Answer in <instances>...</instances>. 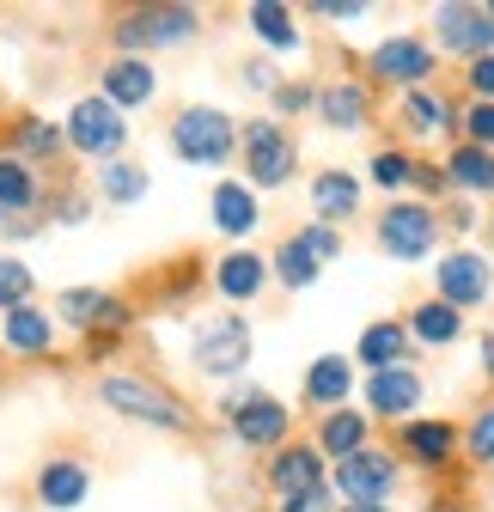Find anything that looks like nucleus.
<instances>
[{
    "mask_svg": "<svg viewBox=\"0 0 494 512\" xmlns=\"http://www.w3.org/2000/svg\"><path fill=\"white\" fill-rule=\"evenodd\" d=\"M0 305L7 311L31 305V269L19 263V256H0Z\"/></svg>",
    "mask_w": 494,
    "mask_h": 512,
    "instance_id": "obj_35",
    "label": "nucleus"
},
{
    "mask_svg": "<svg viewBox=\"0 0 494 512\" xmlns=\"http://www.w3.org/2000/svg\"><path fill=\"white\" fill-rule=\"evenodd\" d=\"M153 86H159V80H153V68H147L141 55H116L110 68H104V92H98V98H110L116 110H141V104L153 98Z\"/></svg>",
    "mask_w": 494,
    "mask_h": 512,
    "instance_id": "obj_16",
    "label": "nucleus"
},
{
    "mask_svg": "<svg viewBox=\"0 0 494 512\" xmlns=\"http://www.w3.org/2000/svg\"><path fill=\"white\" fill-rule=\"evenodd\" d=\"M68 147L74 153H92V159H116V147L129 141V122H122V110L110 104V98H80L74 110H68Z\"/></svg>",
    "mask_w": 494,
    "mask_h": 512,
    "instance_id": "obj_4",
    "label": "nucleus"
},
{
    "mask_svg": "<svg viewBox=\"0 0 494 512\" xmlns=\"http://www.w3.org/2000/svg\"><path fill=\"white\" fill-rule=\"evenodd\" d=\"M434 238H440V220L427 214V208H415V202H397L379 220V244L391 256H403V263H421V256L434 250Z\"/></svg>",
    "mask_w": 494,
    "mask_h": 512,
    "instance_id": "obj_8",
    "label": "nucleus"
},
{
    "mask_svg": "<svg viewBox=\"0 0 494 512\" xmlns=\"http://www.w3.org/2000/svg\"><path fill=\"white\" fill-rule=\"evenodd\" d=\"M464 128H470V147H494V104H470L464 110Z\"/></svg>",
    "mask_w": 494,
    "mask_h": 512,
    "instance_id": "obj_38",
    "label": "nucleus"
},
{
    "mask_svg": "<svg viewBox=\"0 0 494 512\" xmlns=\"http://www.w3.org/2000/svg\"><path fill=\"white\" fill-rule=\"evenodd\" d=\"M55 214L68 220V226H80V220H86V196H61V202H55Z\"/></svg>",
    "mask_w": 494,
    "mask_h": 512,
    "instance_id": "obj_44",
    "label": "nucleus"
},
{
    "mask_svg": "<svg viewBox=\"0 0 494 512\" xmlns=\"http://www.w3.org/2000/svg\"><path fill=\"white\" fill-rule=\"evenodd\" d=\"M251 31H257L263 43H275V49H299L293 13H287V7H275V0H257V7H251Z\"/></svg>",
    "mask_w": 494,
    "mask_h": 512,
    "instance_id": "obj_29",
    "label": "nucleus"
},
{
    "mask_svg": "<svg viewBox=\"0 0 494 512\" xmlns=\"http://www.w3.org/2000/svg\"><path fill=\"white\" fill-rule=\"evenodd\" d=\"M312 202H318L324 220H348V214L360 208V183H354L348 171H318V177H312Z\"/></svg>",
    "mask_w": 494,
    "mask_h": 512,
    "instance_id": "obj_23",
    "label": "nucleus"
},
{
    "mask_svg": "<svg viewBox=\"0 0 494 512\" xmlns=\"http://www.w3.org/2000/svg\"><path fill=\"white\" fill-rule=\"evenodd\" d=\"M421 342H434V348H446V342H458V311L446 305V299H427L421 311H415V324H409Z\"/></svg>",
    "mask_w": 494,
    "mask_h": 512,
    "instance_id": "obj_30",
    "label": "nucleus"
},
{
    "mask_svg": "<svg viewBox=\"0 0 494 512\" xmlns=\"http://www.w3.org/2000/svg\"><path fill=\"white\" fill-rule=\"evenodd\" d=\"M440 43L458 55H494V19L488 7H440Z\"/></svg>",
    "mask_w": 494,
    "mask_h": 512,
    "instance_id": "obj_13",
    "label": "nucleus"
},
{
    "mask_svg": "<svg viewBox=\"0 0 494 512\" xmlns=\"http://www.w3.org/2000/svg\"><path fill=\"white\" fill-rule=\"evenodd\" d=\"M244 86H251V92H269V86H275V74H269V61H251V68H244Z\"/></svg>",
    "mask_w": 494,
    "mask_h": 512,
    "instance_id": "obj_43",
    "label": "nucleus"
},
{
    "mask_svg": "<svg viewBox=\"0 0 494 512\" xmlns=\"http://www.w3.org/2000/svg\"><path fill=\"white\" fill-rule=\"evenodd\" d=\"M7 348L13 354H49V342H55V324L37 311V305H19V311H7Z\"/></svg>",
    "mask_w": 494,
    "mask_h": 512,
    "instance_id": "obj_21",
    "label": "nucleus"
},
{
    "mask_svg": "<svg viewBox=\"0 0 494 512\" xmlns=\"http://www.w3.org/2000/svg\"><path fill=\"white\" fill-rule=\"evenodd\" d=\"M366 110H373V104H366V92H360V86H348V80H342V86H324V92H318V116H324L330 128H342V135H348V128H360V122H366Z\"/></svg>",
    "mask_w": 494,
    "mask_h": 512,
    "instance_id": "obj_24",
    "label": "nucleus"
},
{
    "mask_svg": "<svg viewBox=\"0 0 494 512\" xmlns=\"http://www.w3.org/2000/svg\"><path fill=\"white\" fill-rule=\"evenodd\" d=\"M434 512H458V506H446V500H440V506H434Z\"/></svg>",
    "mask_w": 494,
    "mask_h": 512,
    "instance_id": "obj_47",
    "label": "nucleus"
},
{
    "mask_svg": "<svg viewBox=\"0 0 494 512\" xmlns=\"http://www.w3.org/2000/svg\"><path fill=\"white\" fill-rule=\"evenodd\" d=\"M470 458H476V464H494V409H482V415L470 421Z\"/></svg>",
    "mask_w": 494,
    "mask_h": 512,
    "instance_id": "obj_39",
    "label": "nucleus"
},
{
    "mask_svg": "<svg viewBox=\"0 0 494 512\" xmlns=\"http://www.w3.org/2000/svg\"><path fill=\"white\" fill-rule=\"evenodd\" d=\"M232 147H238V128H232L226 110H214V104H183L171 116V153L183 165H226Z\"/></svg>",
    "mask_w": 494,
    "mask_h": 512,
    "instance_id": "obj_2",
    "label": "nucleus"
},
{
    "mask_svg": "<svg viewBox=\"0 0 494 512\" xmlns=\"http://www.w3.org/2000/svg\"><path fill=\"white\" fill-rule=\"evenodd\" d=\"M434 275H440V299H446L452 311H464V305H482V299H488V263H482L476 250H452Z\"/></svg>",
    "mask_w": 494,
    "mask_h": 512,
    "instance_id": "obj_12",
    "label": "nucleus"
},
{
    "mask_svg": "<svg viewBox=\"0 0 494 512\" xmlns=\"http://www.w3.org/2000/svg\"><path fill=\"white\" fill-rule=\"evenodd\" d=\"M202 31L196 7H135L116 19V49L122 55H141V49H177Z\"/></svg>",
    "mask_w": 494,
    "mask_h": 512,
    "instance_id": "obj_3",
    "label": "nucleus"
},
{
    "mask_svg": "<svg viewBox=\"0 0 494 512\" xmlns=\"http://www.w3.org/2000/svg\"><path fill=\"white\" fill-rule=\"evenodd\" d=\"M208 208H214V226L232 232V238H244V232L257 226V196L244 183H214V202Z\"/></svg>",
    "mask_w": 494,
    "mask_h": 512,
    "instance_id": "obj_20",
    "label": "nucleus"
},
{
    "mask_svg": "<svg viewBox=\"0 0 494 512\" xmlns=\"http://www.w3.org/2000/svg\"><path fill=\"white\" fill-rule=\"evenodd\" d=\"M348 384H354V372H348V360H336V354H324V360H318L312 372H305V397H312L318 409H324V403L336 409V403L348 397Z\"/></svg>",
    "mask_w": 494,
    "mask_h": 512,
    "instance_id": "obj_25",
    "label": "nucleus"
},
{
    "mask_svg": "<svg viewBox=\"0 0 494 512\" xmlns=\"http://www.w3.org/2000/svg\"><path fill=\"white\" fill-rule=\"evenodd\" d=\"M336 488L348 494V506H385V494L397 488V464L385 452H354L336 464Z\"/></svg>",
    "mask_w": 494,
    "mask_h": 512,
    "instance_id": "obj_9",
    "label": "nucleus"
},
{
    "mask_svg": "<svg viewBox=\"0 0 494 512\" xmlns=\"http://www.w3.org/2000/svg\"><path fill=\"white\" fill-rule=\"evenodd\" d=\"M373 74L391 80V86H421L427 74H434V49H427L421 37H391L373 49Z\"/></svg>",
    "mask_w": 494,
    "mask_h": 512,
    "instance_id": "obj_11",
    "label": "nucleus"
},
{
    "mask_svg": "<svg viewBox=\"0 0 494 512\" xmlns=\"http://www.w3.org/2000/svg\"><path fill=\"white\" fill-rule=\"evenodd\" d=\"M360 360L373 366V372H385V366H403L409 360V336L397 330V324H373L360 336Z\"/></svg>",
    "mask_w": 494,
    "mask_h": 512,
    "instance_id": "obj_27",
    "label": "nucleus"
},
{
    "mask_svg": "<svg viewBox=\"0 0 494 512\" xmlns=\"http://www.w3.org/2000/svg\"><path fill=\"white\" fill-rule=\"evenodd\" d=\"M488 19H494V7H488Z\"/></svg>",
    "mask_w": 494,
    "mask_h": 512,
    "instance_id": "obj_48",
    "label": "nucleus"
},
{
    "mask_svg": "<svg viewBox=\"0 0 494 512\" xmlns=\"http://www.w3.org/2000/svg\"><path fill=\"white\" fill-rule=\"evenodd\" d=\"M61 141H68V135H61L55 122H43V116H25V122H19V153H25V159H55Z\"/></svg>",
    "mask_w": 494,
    "mask_h": 512,
    "instance_id": "obj_34",
    "label": "nucleus"
},
{
    "mask_svg": "<svg viewBox=\"0 0 494 512\" xmlns=\"http://www.w3.org/2000/svg\"><path fill=\"white\" fill-rule=\"evenodd\" d=\"M403 128H409V135H440V128H446V104L434 92H409L403 98Z\"/></svg>",
    "mask_w": 494,
    "mask_h": 512,
    "instance_id": "obj_33",
    "label": "nucleus"
},
{
    "mask_svg": "<svg viewBox=\"0 0 494 512\" xmlns=\"http://www.w3.org/2000/svg\"><path fill=\"white\" fill-rule=\"evenodd\" d=\"M366 433H373V415H348V409H330L324 427H318V458H354L366 452Z\"/></svg>",
    "mask_w": 494,
    "mask_h": 512,
    "instance_id": "obj_18",
    "label": "nucleus"
},
{
    "mask_svg": "<svg viewBox=\"0 0 494 512\" xmlns=\"http://www.w3.org/2000/svg\"><path fill=\"white\" fill-rule=\"evenodd\" d=\"M98 397L110 415H129L141 427H165V433H183L190 427V409H183V397H171L165 384L141 378V372H104L98 378Z\"/></svg>",
    "mask_w": 494,
    "mask_h": 512,
    "instance_id": "obj_1",
    "label": "nucleus"
},
{
    "mask_svg": "<svg viewBox=\"0 0 494 512\" xmlns=\"http://www.w3.org/2000/svg\"><path fill=\"white\" fill-rule=\"evenodd\" d=\"M366 409L373 415H409L421 409V372L415 366H385L366 378Z\"/></svg>",
    "mask_w": 494,
    "mask_h": 512,
    "instance_id": "obj_14",
    "label": "nucleus"
},
{
    "mask_svg": "<svg viewBox=\"0 0 494 512\" xmlns=\"http://www.w3.org/2000/svg\"><path fill=\"white\" fill-rule=\"evenodd\" d=\"M409 177H415V165H409L403 153H379V159H373V183H379V189H403Z\"/></svg>",
    "mask_w": 494,
    "mask_h": 512,
    "instance_id": "obj_36",
    "label": "nucleus"
},
{
    "mask_svg": "<svg viewBox=\"0 0 494 512\" xmlns=\"http://www.w3.org/2000/svg\"><path fill=\"white\" fill-rule=\"evenodd\" d=\"M281 512H330V488L324 494H305V500H287Z\"/></svg>",
    "mask_w": 494,
    "mask_h": 512,
    "instance_id": "obj_45",
    "label": "nucleus"
},
{
    "mask_svg": "<svg viewBox=\"0 0 494 512\" xmlns=\"http://www.w3.org/2000/svg\"><path fill=\"white\" fill-rule=\"evenodd\" d=\"M403 445H409L427 470H440V464H452V452H458V433L440 427V421H409V427H403Z\"/></svg>",
    "mask_w": 494,
    "mask_h": 512,
    "instance_id": "obj_22",
    "label": "nucleus"
},
{
    "mask_svg": "<svg viewBox=\"0 0 494 512\" xmlns=\"http://www.w3.org/2000/svg\"><path fill=\"white\" fill-rule=\"evenodd\" d=\"M226 415H232V433L251 445V452H269V445L287 439V403H281V397H263V391L232 397Z\"/></svg>",
    "mask_w": 494,
    "mask_h": 512,
    "instance_id": "obj_7",
    "label": "nucleus"
},
{
    "mask_svg": "<svg viewBox=\"0 0 494 512\" xmlns=\"http://www.w3.org/2000/svg\"><path fill=\"white\" fill-rule=\"evenodd\" d=\"M470 86H476V104H494V55L470 61Z\"/></svg>",
    "mask_w": 494,
    "mask_h": 512,
    "instance_id": "obj_40",
    "label": "nucleus"
},
{
    "mask_svg": "<svg viewBox=\"0 0 494 512\" xmlns=\"http://www.w3.org/2000/svg\"><path fill=\"white\" fill-rule=\"evenodd\" d=\"M275 281H281V287H293V293L318 281V263L305 256V244H299V238H287V244L275 250Z\"/></svg>",
    "mask_w": 494,
    "mask_h": 512,
    "instance_id": "obj_32",
    "label": "nucleus"
},
{
    "mask_svg": "<svg viewBox=\"0 0 494 512\" xmlns=\"http://www.w3.org/2000/svg\"><path fill=\"white\" fill-rule=\"evenodd\" d=\"M0 208H13V214L37 208V177L25 159H0Z\"/></svg>",
    "mask_w": 494,
    "mask_h": 512,
    "instance_id": "obj_28",
    "label": "nucleus"
},
{
    "mask_svg": "<svg viewBox=\"0 0 494 512\" xmlns=\"http://www.w3.org/2000/svg\"><path fill=\"white\" fill-rule=\"evenodd\" d=\"M342 512H385V506H342Z\"/></svg>",
    "mask_w": 494,
    "mask_h": 512,
    "instance_id": "obj_46",
    "label": "nucleus"
},
{
    "mask_svg": "<svg viewBox=\"0 0 494 512\" xmlns=\"http://www.w3.org/2000/svg\"><path fill=\"white\" fill-rule=\"evenodd\" d=\"M263 281H269V263H263V256H251V250L220 256V269H214V287H220L226 299H257Z\"/></svg>",
    "mask_w": 494,
    "mask_h": 512,
    "instance_id": "obj_19",
    "label": "nucleus"
},
{
    "mask_svg": "<svg viewBox=\"0 0 494 512\" xmlns=\"http://www.w3.org/2000/svg\"><path fill=\"white\" fill-rule=\"evenodd\" d=\"M244 171H251L257 189H281L293 177V141L281 135V122L257 116V122H244Z\"/></svg>",
    "mask_w": 494,
    "mask_h": 512,
    "instance_id": "obj_6",
    "label": "nucleus"
},
{
    "mask_svg": "<svg viewBox=\"0 0 494 512\" xmlns=\"http://www.w3.org/2000/svg\"><path fill=\"white\" fill-rule=\"evenodd\" d=\"M86 488H92V476H86V464H80V458H49V464H43V476H37V500H43L49 512L80 506V500H86Z\"/></svg>",
    "mask_w": 494,
    "mask_h": 512,
    "instance_id": "obj_17",
    "label": "nucleus"
},
{
    "mask_svg": "<svg viewBox=\"0 0 494 512\" xmlns=\"http://www.w3.org/2000/svg\"><path fill=\"white\" fill-rule=\"evenodd\" d=\"M452 183L494 196V153H482V147H458V153H452Z\"/></svg>",
    "mask_w": 494,
    "mask_h": 512,
    "instance_id": "obj_31",
    "label": "nucleus"
},
{
    "mask_svg": "<svg viewBox=\"0 0 494 512\" xmlns=\"http://www.w3.org/2000/svg\"><path fill=\"white\" fill-rule=\"evenodd\" d=\"M305 104H318V92H312V86H275V110H287V116H293V110H305Z\"/></svg>",
    "mask_w": 494,
    "mask_h": 512,
    "instance_id": "obj_41",
    "label": "nucleus"
},
{
    "mask_svg": "<svg viewBox=\"0 0 494 512\" xmlns=\"http://www.w3.org/2000/svg\"><path fill=\"white\" fill-rule=\"evenodd\" d=\"M196 366L208 372V378H232V372H244L251 366V324L244 317H208V324L196 330Z\"/></svg>",
    "mask_w": 494,
    "mask_h": 512,
    "instance_id": "obj_5",
    "label": "nucleus"
},
{
    "mask_svg": "<svg viewBox=\"0 0 494 512\" xmlns=\"http://www.w3.org/2000/svg\"><path fill=\"white\" fill-rule=\"evenodd\" d=\"M318 19H366L360 0H318Z\"/></svg>",
    "mask_w": 494,
    "mask_h": 512,
    "instance_id": "obj_42",
    "label": "nucleus"
},
{
    "mask_svg": "<svg viewBox=\"0 0 494 512\" xmlns=\"http://www.w3.org/2000/svg\"><path fill=\"white\" fill-rule=\"evenodd\" d=\"M61 324H74V330H104V336H122L129 330V305L122 299H110V293H98V287H68L61 293Z\"/></svg>",
    "mask_w": 494,
    "mask_h": 512,
    "instance_id": "obj_10",
    "label": "nucleus"
},
{
    "mask_svg": "<svg viewBox=\"0 0 494 512\" xmlns=\"http://www.w3.org/2000/svg\"><path fill=\"white\" fill-rule=\"evenodd\" d=\"M269 482H275V494H281V500L324 494V458L312 452V445H287V452L275 458V470H269Z\"/></svg>",
    "mask_w": 494,
    "mask_h": 512,
    "instance_id": "obj_15",
    "label": "nucleus"
},
{
    "mask_svg": "<svg viewBox=\"0 0 494 512\" xmlns=\"http://www.w3.org/2000/svg\"><path fill=\"white\" fill-rule=\"evenodd\" d=\"M98 196H104V202H116V208L141 202V196H147V171H141V165H129V159H110V165L98 171Z\"/></svg>",
    "mask_w": 494,
    "mask_h": 512,
    "instance_id": "obj_26",
    "label": "nucleus"
},
{
    "mask_svg": "<svg viewBox=\"0 0 494 512\" xmlns=\"http://www.w3.org/2000/svg\"><path fill=\"white\" fill-rule=\"evenodd\" d=\"M299 244H305V256H312V263H318V269H324V263H330V256L342 250V238H336L330 226H305V232H299Z\"/></svg>",
    "mask_w": 494,
    "mask_h": 512,
    "instance_id": "obj_37",
    "label": "nucleus"
}]
</instances>
